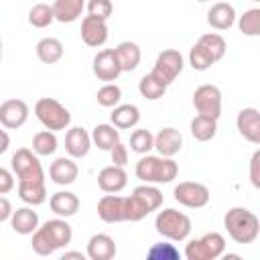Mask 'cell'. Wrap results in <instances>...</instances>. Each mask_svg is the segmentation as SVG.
I'll use <instances>...</instances> for the list:
<instances>
[{"mask_svg": "<svg viewBox=\"0 0 260 260\" xmlns=\"http://www.w3.org/2000/svg\"><path fill=\"white\" fill-rule=\"evenodd\" d=\"M10 167L18 179V197L26 205H43L47 201V187L39 156L30 148H18L10 158Z\"/></svg>", "mask_w": 260, "mask_h": 260, "instance_id": "6da1fadb", "label": "cell"}, {"mask_svg": "<svg viewBox=\"0 0 260 260\" xmlns=\"http://www.w3.org/2000/svg\"><path fill=\"white\" fill-rule=\"evenodd\" d=\"M71 238H73V230L65 221V217H55V219H47L41 228L32 232L30 248L39 256H51L59 248L71 244Z\"/></svg>", "mask_w": 260, "mask_h": 260, "instance_id": "7a4b0ae2", "label": "cell"}, {"mask_svg": "<svg viewBox=\"0 0 260 260\" xmlns=\"http://www.w3.org/2000/svg\"><path fill=\"white\" fill-rule=\"evenodd\" d=\"M162 193L152 183L138 185L130 197H124V219L126 221H140L148 213L156 211L162 205Z\"/></svg>", "mask_w": 260, "mask_h": 260, "instance_id": "3957f363", "label": "cell"}, {"mask_svg": "<svg viewBox=\"0 0 260 260\" xmlns=\"http://www.w3.org/2000/svg\"><path fill=\"white\" fill-rule=\"evenodd\" d=\"M228 236L236 244H252L260 234V219L246 207H232L223 217Z\"/></svg>", "mask_w": 260, "mask_h": 260, "instance_id": "277c9868", "label": "cell"}, {"mask_svg": "<svg viewBox=\"0 0 260 260\" xmlns=\"http://www.w3.org/2000/svg\"><path fill=\"white\" fill-rule=\"evenodd\" d=\"M136 177L142 183H171L179 175V167L171 156L160 154H142L134 169Z\"/></svg>", "mask_w": 260, "mask_h": 260, "instance_id": "5b68a950", "label": "cell"}, {"mask_svg": "<svg viewBox=\"0 0 260 260\" xmlns=\"http://www.w3.org/2000/svg\"><path fill=\"white\" fill-rule=\"evenodd\" d=\"M154 230L162 238H167L169 242H185L189 238V234H191V219L183 211L167 207V209L156 213Z\"/></svg>", "mask_w": 260, "mask_h": 260, "instance_id": "8992f818", "label": "cell"}, {"mask_svg": "<svg viewBox=\"0 0 260 260\" xmlns=\"http://www.w3.org/2000/svg\"><path fill=\"white\" fill-rule=\"evenodd\" d=\"M35 116H37V120L47 130H53V132L67 130L69 124H71L69 110L61 102H57L55 98H41V100H37V104H35Z\"/></svg>", "mask_w": 260, "mask_h": 260, "instance_id": "52a82bcc", "label": "cell"}, {"mask_svg": "<svg viewBox=\"0 0 260 260\" xmlns=\"http://www.w3.org/2000/svg\"><path fill=\"white\" fill-rule=\"evenodd\" d=\"M225 252V238L219 232H207L201 238L189 240L185 246L187 260H215Z\"/></svg>", "mask_w": 260, "mask_h": 260, "instance_id": "ba28073f", "label": "cell"}, {"mask_svg": "<svg viewBox=\"0 0 260 260\" xmlns=\"http://www.w3.org/2000/svg\"><path fill=\"white\" fill-rule=\"evenodd\" d=\"M185 67V61H183V55L177 51V49H165L162 53H158L156 61H154V67H152V75L156 79H160L165 85H171L183 71Z\"/></svg>", "mask_w": 260, "mask_h": 260, "instance_id": "9c48e42d", "label": "cell"}, {"mask_svg": "<svg viewBox=\"0 0 260 260\" xmlns=\"http://www.w3.org/2000/svg\"><path fill=\"white\" fill-rule=\"evenodd\" d=\"M175 195V201L181 203L183 207H189V209H201L209 203V189L207 185L203 183H197V181H183L175 187L173 191Z\"/></svg>", "mask_w": 260, "mask_h": 260, "instance_id": "30bf717a", "label": "cell"}, {"mask_svg": "<svg viewBox=\"0 0 260 260\" xmlns=\"http://www.w3.org/2000/svg\"><path fill=\"white\" fill-rule=\"evenodd\" d=\"M193 108L197 110V114L203 116H211V118H219L221 116V91L217 85L211 83H203L193 91Z\"/></svg>", "mask_w": 260, "mask_h": 260, "instance_id": "8fae6325", "label": "cell"}, {"mask_svg": "<svg viewBox=\"0 0 260 260\" xmlns=\"http://www.w3.org/2000/svg\"><path fill=\"white\" fill-rule=\"evenodd\" d=\"M28 114H30V110L24 100L10 98L0 104V124L8 130H16V128L24 126L28 120Z\"/></svg>", "mask_w": 260, "mask_h": 260, "instance_id": "7c38bea8", "label": "cell"}, {"mask_svg": "<svg viewBox=\"0 0 260 260\" xmlns=\"http://www.w3.org/2000/svg\"><path fill=\"white\" fill-rule=\"evenodd\" d=\"M91 69H93V75L100 81H106V83L116 81L120 77V73H122L114 49H102V51H98V55L93 57Z\"/></svg>", "mask_w": 260, "mask_h": 260, "instance_id": "4fadbf2b", "label": "cell"}, {"mask_svg": "<svg viewBox=\"0 0 260 260\" xmlns=\"http://www.w3.org/2000/svg\"><path fill=\"white\" fill-rule=\"evenodd\" d=\"M81 41L87 47H93V49L106 45V41H108V22L98 18V16H91V14L83 16V20H81Z\"/></svg>", "mask_w": 260, "mask_h": 260, "instance_id": "5bb4252c", "label": "cell"}, {"mask_svg": "<svg viewBox=\"0 0 260 260\" xmlns=\"http://www.w3.org/2000/svg\"><path fill=\"white\" fill-rule=\"evenodd\" d=\"M236 126L240 136L252 144H260V112L256 108H244L238 112Z\"/></svg>", "mask_w": 260, "mask_h": 260, "instance_id": "9a60e30c", "label": "cell"}, {"mask_svg": "<svg viewBox=\"0 0 260 260\" xmlns=\"http://www.w3.org/2000/svg\"><path fill=\"white\" fill-rule=\"evenodd\" d=\"M91 148V134H87L85 128L73 126L65 134V150L71 158H83L89 154Z\"/></svg>", "mask_w": 260, "mask_h": 260, "instance_id": "2e32d148", "label": "cell"}, {"mask_svg": "<svg viewBox=\"0 0 260 260\" xmlns=\"http://www.w3.org/2000/svg\"><path fill=\"white\" fill-rule=\"evenodd\" d=\"M126 185H128V175L124 167L110 165L98 173V187L104 193H120L122 189H126Z\"/></svg>", "mask_w": 260, "mask_h": 260, "instance_id": "e0dca14e", "label": "cell"}, {"mask_svg": "<svg viewBox=\"0 0 260 260\" xmlns=\"http://www.w3.org/2000/svg\"><path fill=\"white\" fill-rule=\"evenodd\" d=\"M98 217L106 223H120L124 219V197L118 193H106L98 201Z\"/></svg>", "mask_w": 260, "mask_h": 260, "instance_id": "ac0fdd59", "label": "cell"}, {"mask_svg": "<svg viewBox=\"0 0 260 260\" xmlns=\"http://www.w3.org/2000/svg\"><path fill=\"white\" fill-rule=\"evenodd\" d=\"M154 148H156V152L160 156H171L173 158L183 148V136H181V132L177 128H171V126L158 130L154 134Z\"/></svg>", "mask_w": 260, "mask_h": 260, "instance_id": "d6986e66", "label": "cell"}, {"mask_svg": "<svg viewBox=\"0 0 260 260\" xmlns=\"http://www.w3.org/2000/svg\"><path fill=\"white\" fill-rule=\"evenodd\" d=\"M79 175V167L71 156H59L49 167V177L55 185H71Z\"/></svg>", "mask_w": 260, "mask_h": 260, "instance_id": "ffe728a7", "label": "cell"}, {"mask_svg": "<svg viewBox=\"0 0 260 260\" xmlns=\"http://www.w3.org/2000/svg\"><path fill=\"white\" fill-rule=\"evenodd\" d=\"M236 8L228 2H215L209 10H207V24L215 30H228L236 24Z\"/></svg>", "mask_w": 260, "mask_h": 260, "instance_id": "44dd1931", "label": "cell"}, {"mask_svg": "<svg viewBox=\"0 0 260 260\" xmlns=\"http://www.w3.org/2000/svg\"><path fill=\"white\" fill-rule=\"evenodd\" d=\"M85 256L89 260H112L116 256V242L108 234H93L87 242Z\"/></svg>", "mask_w": 260, "mask_h": 260, "instance_id": "7402d4cb", "label": "cell"}, {"mask_svg": "<svg viewBox=\"0 0 260 260\" xmlns=\"http://www.w3.org/2000/svg\"><path fill=\"white\" fill-rule=\"evenodd\" d=\"M49 207L57 217H71L79 209V197L71 191H57L49 199Z\"/></svg>", "mask_w": 260, "mask_h": 260, "instance_id": "603a6c76", "label": "cell"}, {"mask_svg": "<svg viewBox=\"0 0 260 260\" xmlns=\"http://www.w3.org/2000/svg\"><path fill=\"white\" fill-rule=\"evenodd\" d=\"M140 122V110L134 104H118L112 108L110 124H114L118 130H130Z\"/></svg>", "mask_w": 260, "mask_h": 260, "instance_id": "cb8c5ba5", "label": "cell"}, {"mask_svg": "<svg viewBox=\"0 0 260 260\" xmlns=\"http://www.w3.org/2000/svg\"><path fill=\"white\" fill-rule=\"evenodd\" d=\"M10 225L16 234L20 236H28L39 228V213L32 211V205L26 207H18L16 211H12L10 215Z\"/></svg>", "mask_w": 260, "mask_h": 260, "instance_id": "d4e9b609", "label": "cell"}, {"mask_svg": "<svg viewBox=\"0 0 260 260\" xmlns=\"http://www.w3.org/2000/svg\"><path fill=\"white\" fill-rule=\"evenodd\" d=\"M116 57H118V63H120V69L122 71H134L138 65H140V59H142V51L136 43L132 41H122L116 45Z\"/></svg>", "mask_w": 260, "mask_h": 260, "instance_id": "484cf974", "label": "cell"}, {"mask_svg": "<svg viewBox=\"0 0 260 260\" xmlns=\"http://www.w3.org/2000/svg\"><path fill=\"white\" fill-rule=\"evenodd\" d=\"M53 14L57 22H75L85 8V0H55L53 4Z\"/></svg>", "mask_w": 260, "mask_h": 260, "instance_id": "4316f807", "label": "cell"}, {"mask_svg": "<svg viewBox=\"0 0 260 260\" xmlns=\"http://www.w3.org/2000/svg\"><path fill=\"white\" fill-rule=\"evenodd\" d=\"M35 51H37L39 61L45 63V65H53V63L61 61V59H63V53H65L63 43H61L59 39H55V37H45V39H41V41L37 43Z\"/></svg>", "mask_w": 260, "mask_h": 260, "instance_id": "83f0119b", "label": "cell"}, {"mask_svg": "<svg viewBox=\"0 0 260 260\" xmlns=\"http://www.w3.org/2000/svg\"><path fill=\"white\" fill-rule=\"evenodd\" d=\"M189 130H191V134H193L195 140H199V142H207V140L215 138V134H217V120L211 118V116L197 114V116L191 120Z\"/></svg>", "mask_w": 260, "mask_h": 260, "instance_id": "f1b7e54d", "label": "cell"}, {"mask_svg": "<svg viewBox=\"0 0 260 260\" xmlns=\"http://www.w3.org/2000/svg\"><path fill=\"white\" fill-rule=\"evenodd\" d=\"M91 142L100 150H110L116 142H120V132L114 124H98L91 132Z\"/></svg>", "mask_w": 260, "mask_h": 260, "instance_id": "f546056e", "label": "cell"}, {"mask_svg": "<svg viewBox=\"0 0 260 260\" xmlns=\"http://www.w3.org/2000/svg\"><path fill=\"white\" fill-rule=\"evenodd\" d=\"M197 45L203 47L215 63H217L219 59H223V55H225V51H228L225 39H223L221 35H217V32H205V35H201L199 41H197Z\"/></svg>", "mask_w": 260, "mask_h": 260, "instance_id": "4dcf8cb0", "label": "cell"}, {"mask_svg": "<svg viewBox=\"0 0 260 260\" xmlns=\"http://www.w3.org/2000/svg\"><path fill=\"white\" fill-rule=\"evenodd\" d=\"M57 146H59V140H57V136H55L53 130H47V128H45V130H41V132H37V134L32 136V152H35L37 156L55 154Z\"/></svg>", "mask_w": 260, "mask_h": 260, "instance_id": "1f68e13d", "label": "cell"}, {"mask_svg": "<svg viewBox=\"0 0 260 260\" xmlns=\"http://www.w3.org/2000/svg\"><path fill=\"white\" fill-rule=\"evenodd\" d=\"M167 87H169V85H165V83H162L160 79H156L152 73H146V75L138 81V91H140V95L146 98V100H150V102L160 100V98L167 93Z\"/></svg>", "mask_w": 260, "mask_h": 260, "instance_id": "d6a6232c", "label": "cell"}, {"mask_svg": "<svg viewBox=\"0 0 260 260\" xmlns=\"http://www.w3.org/2000/svg\"><path fill=\"white\" fill-rule=\"evenodd\" d=\"M53 20H55V14H53L51 4L39 2L28 10V24L35 26V28H47Z\"/></svg>", "mask_w": 260, "mask_h": 260, "instance_id": "836d02e7", "label": "cell"}, {"mask_svg": "<svg viewBox=\"0 0 260 260\" xmlns=\"http://www.w3.org/2000/svg\"><path fill=\"white\" fill-rule=\"evenodd\" d=\"M154 148V134L146 128H138L130 134V150L136 154H146Z\"/></svg>", "mask_w": 260, "mask_h": 260, "instance_id": "e575fe53", "label": "cell"}, {"mask_svg": "<svg viewBox=\"0 0 260 260\" xmlns=\"http://www.w3.org/2000/svg\"><path fill=\"white\" fill-rule=\"evenodd\" d=\"M238 28L246 37H258L260 35V8L244 10V14L238 18Z\"/></svg>", "mask_w": 260, "mask_h": 260, "instance_id": "d590c367", "label": "cell"}, {"mask_svg": "<svg viewBox=\"0 0 260 260\" xmlns=\"http://www.w3.org/2000/svg\"><path fill=\"white\" fill-rule=\"evenodd\" d=\"M95 100H98V104H100L102 108H114V106H118L120 100H122V89H120L116 83H106V85H102V87L98 89Z\"/></svg>", "mask_w": 260, "mask_h": 260, "instance_id": "8d00e7d4", "label": "cell"}, {"mask_svg": "<svg viewBox=\"0 0 260 260\" xmlns=\"http://www.w3.org/2000/svg\"><path fill=\"white\" fill-rule=\"evenodd\" d=\"M189 65L195 69V71H207L211 65H215V61L209 57V53L203 49V47H199L197 43L191 47V51H189Z\"/></svg>", "mask_w": 260, "mask_h": 260, "instance_id": "74e56055", "label": "cell"}, {"mask_svg": "<svg viewBox=\"0 0 260 260\" xmlns=\"http://www.w3.org/2000/svg\"><path fill=\"white\" fill-rule=\"evenodd\" d=\"M146 258L148 260H179L181 254H179V250L173 244L160 242V244L150 246V250L146 252Z\"/></svg>", "mask_w": 260, "mask_h": 260, "instance_id": "f35d334b", "label": "cell"}, {"mask_svg": "<svg viewBox=\"0 0 260 260\" xmlns=\"http://www.w3.org/2000/svg\"><path fill=\"white\" fill-rule=\"evenodd\" d=\"M85 8H87V14L98 16V18H102V20H108V18L112 16V12H114L112 0H87Z\"/></svg>", "mask_w": 260, "mask_h": 260, "instance_id": "ab89813d", "label": "cell"}, {"mask_svg": "<svg viewBox=\"0 0 260 260\" xmlns=\"http://www.w3.org/2000/svg\"><path fill=\"white\" fill-rule=\"evenodd\" d=\"M110 158H112V165H118V167H126L128 162V146L124 142H116L110 150Z\"/></svg>", "mask_w": 260, "mask_h": 260, "instance_id": "60d3db41", "label": "cell"}, {"mask_svg": "<svg viewBox=\"0 0 260 260\" xmlns=\"http://www.w3.org/2000/svg\"><path fill=\"white\" fill-rule=\"evenodd\" d=\"M250 183L254 189H260V150H256L250 158Z\"/></svg>", "mask_w": 260, "mask_h": 260, "instance_id": "b9f144b4", "label": "cell"}, {"mask_svg": "<svg viewBox=\"0 0 260 260\" xmlns=\"http://www.w3.org/2000/svg\"><path fill=\"white\" fill-rule=\"evenodd\" d=\"M14 189V173L0 167V195H6Z\"/></svg>", "mask_w": 260, "mask_h": 260, "instance_id": "7bdbcfd3", "label": "cell"}, {"mask_svg": "<svg viewBox=\"0 0 260 260\" xmlns=\"http://www.w3.org/2000/svg\"><path fill=\"white\" fill-rule=\"evenodd\" d=\"M12 203H10V199L8 197H4V195H0V223L2 221H8L10 219V215H12Z\"/></svg>", "mask_w": 260, "mask_h": 260, "instance_id": "ee69618b", "label": "cell"}, {"mask_svg": "<svg viewBox=\"0 0 260 260\" xmlns=\"http://www.w3.org/2000/svg\"><path fill=\"white\" fill-rule=\"evenodd\" d=\"M8 146H10V136H8L6 130L0 128V154H4L8 150Z\"/></svg>", "mask_w": 260, "mask_h": 260, "instance_id": "f6af8a7d", "label": "cell"}, {"mask_svg": "<svg viewBox=\"0 0 260 260\" xmlns=\"http://www.w3.org/2000/svg\"><path fill=\"white\" fill-rule=\"evenodd\" d=\"M69 258H79V260H83L85 254H81V252H65V254H63V260H69Z\"/></svg>", "mask_w": 260, "mask_h": 260, "instance_id": "bcb514c9", "label": "cell"}, {"mask_svg": "<svg viewBox=\"0 0 260 260\" xmlns=\"http://www.w3.org/2000/svg\"><path fill=\"white\" fill-rule=\"evenodd\" d=\"M0 61H2V39H0Z\"/></svg>", "mask_w": 260, "mask_h": 260, "instance_id": "7dc6e473", "label": "cell"}, {"mask_svg": "<svg viewBox=\"0 0 260 260\" xmlns=\"http://www.w3.org/2000/svg\"><path fill=\"white\" fill-rule=\"evenodd\" d=\"M197 2H209V0H197Z\"/></svg>", "mask_w": 260, "mask_h": 260, "instance_id": "c3c4849f", "label": "cell"}, {"mask_svg": "<svg viewBox=\"0 0 260 260\" xmlns=\"http://www.w3.org/2000/svg\"><path fill=\"white\" fill-rule=\"evenodd\" d=\"M252 2H260V0H252Z\"/></svg>", "mask_w": 260, "mask_h": 260, "instance_id": "681fc988", "label": "cell"}]
</instances>
